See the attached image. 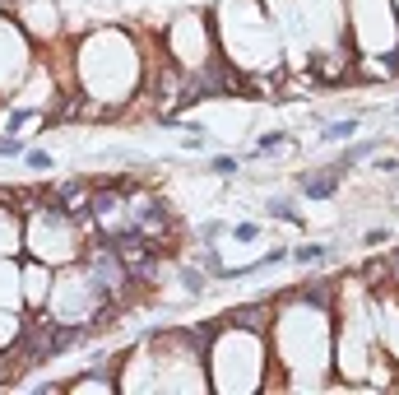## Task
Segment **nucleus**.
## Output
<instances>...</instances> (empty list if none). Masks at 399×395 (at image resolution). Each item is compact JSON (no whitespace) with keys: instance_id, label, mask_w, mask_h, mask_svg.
<instances>
[{"instance_id":"4","label":"nucleus","mask_w":399,"mask_h":395,"mask_svg":"<svg viewBox=\"0 0 399 395\" xmlns=\"http://www.w3.org/2000/svg\"><path fill=\"white\" fill-rule=\"evenodd\" d=\"M167 219H172V209H167V200H149L145 209H140V228H158V224H167Z\"/></svg>"},{"instance_id":"1","label":"nucleus","mask_w":399,"mask_h":395,"mask_svg":"<svg viewBox=\"0 0 399 395\" xmlns=\"http://www.w3.org/2000/svg\"><path fill=\"white\" fill-rule=\"evenodd\" d=\"M339 181H344V168L334 163V168H321V172H307V177H297V191L307 195V200H330V195L339 191Z\"/></svg>"},{"instance_id":"6","label":"nucleus","mask_w":399,"mask_h":395,"mask_svg":"<svg viewBox=\"0 0 399 395\" xmlns=\"http://www.w3.org/2000/svg\"><path fill=\"white\" fill-rule=\"evenodd\" d=\"M325 256H330V247H321V242H311V247H297V251H293V260H297V265H321Z\"/></svg>"},{"instance_id":"3","label":"nucleus","mask_w":399,"mask_h":395,"mask_svg":"<svg viewBox=\"0 0 399 395\" xmlns=\"http://www.w3.org/2000/svg\"><path fill=\"white\" fill-rule=\"evenodd\" d=\"M357 126H362V121H357V116H348V121H330V126H325V145H348V140H353L357 135Z\"/></svg>"},{"instance_id":"12","label":"nucleus","mask_w":399,"mask_h":395,"mask_svg":"<svg viewBox=\"0 0 399 395\" xmlns=\"http://www.w3.org/2000/svg\"><path fill=\"white\" fill-rule=\"evenodd\" d=\"M181 279L190 284V293H204V274H195V270H181Z\"/></svg>"},{"instance_id":"8","label":"nucleus","mask_w":399,"mask_h":395,"mask_svg":"<svg viewBox=\"0 0 399 395\" xmlns=\"http://www.w3.org/2000/svg\"><path fill=\"white\" fill-rule=\"evenodd\" d=\"M288 145V135L283 130H269V135H260V145H255V154H274V149Z\"/></svg>"},{"instance_id":"5","label":"nucleus","mask_w":399,"mask_h":395,"mask_svg":"<svg viewBox=\"0 0 399 395\" xmlns=\"http://www.w3.org/2000/svg\"><path fill=\"white\" fill-rule=\"evenodd\" d=\"M265 214H269V219H283V224H297V228H302V214L293 209V200H283V195L265 205Z\"/></svg>"},{"instance_id":"2","label":"nucleus","mask_w":399,"mask_h":395,"mask_svg":"<svg viewBox=\"0 0 399 395\" xmlns=\"http://www.w3.org/2000/svg\"><path fill=\"white\" fill-rule=\"evenodd\" d=\"M381 145H386V135H372V140H348V149L339 154V168H344V172H353L357 163H367V158L376 154Z\"/></svg>"},{"instance_id":"9","label":"nucleus","mask_w":399,"mask_h":395,"mask_svg":"<svg viewBox=\"0 0 399 395\" xmlns=\"http://www.w3.org/2000/svg\"><path fill=\"white\" fill-rule=\"evenodd\" d=\"M23 154H28V145H23V140L0 135V158H23Z\"/></svg>"},{"instance_id":"7","label":"nucleus","mask_w":399,"mask_h":395,"mask_svg":"<svg viewBox=\"0 0 399 395\" xmlns=\"http://www.w3.org/2000/svg\"><path fill=\"white\" fill-rule=\"evenodd\" d=\"M209 172H214V177H233V172H242V163H237L233 154H214L209 158Z\"/></svg>"},{"instance_id":"11","label":"nucleus","mask_w":399,"mask_h":395,"mask_svg":"<svg viewBox=\"0 0 399 395\" xmlns=\"http://www.w3.org/2000/svg\"><path fill=\"white\" fill-rule=\"evenodd\" d=\"M28 168H51V154H42V149H28Z\"/></svg>"},{"instance_id":"10","label":"nucleus","mask_w":399,"mask_h":395,"mask_svg":"<svg viewBox=\"0 0 399 395\" xmlns=\"http://www.w3.org/2000/svg\"><path fill=\"white\" fill-rule=\"evenodd\" d=\"M233 237L237 242H255V237H260V224H251V219H246V224H233Z\"/></svg>"},{"instance_id":"13","label":"nucleus","mask_w":399,"mask_h":395,"mask_svg":"<svg viewBox=\"0 0 399 395\" xmlns=\"http://www.w3.org/2000/svg\"><path fill=\"white\" fill-rule=\"evenodd\" d=\"M395 116H399V107H395Z\"/></svg>"}]
</instances>
